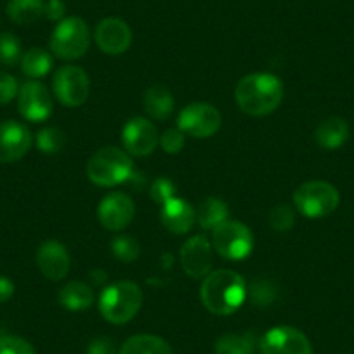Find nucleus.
I'll list each match as a JSON object with an SVG mask.
<instances>
[{
    "label": "nucleus",
    "mask_w": 354,
    "mask_h": 354,
    "mask_svg": "<svg viewBox=\"0 0 354 354\" xmlns=\"http://www.w3.org/2000/svg\"><path fill=\"white\" fill-rule=\"evenodd\" d=\"M238 106L252 117L273 113L283 100V84L270 73H252L241 78L234 91Z\"/></svg>",
    "instance_id": "f257e3e1"
},
{
    "label": "nucleus",
    "mask_w": 354,
    "mask_h": 354,
    "mask_svg": "<svg viewBox=\"0 0 354 354\" xmlns=\"http://www.w3.org/2000/svg\"><path fill=\"white\" fill-rule=\"evenodd\" d=\"M203 306L212 315L227 316L240 309L247 297V285L238 273L230 270H219L209 273L200 290Z\"/></svg>",
    "instance_id": "f03ea898"
},
{
    "label": "nucleus",
    "mask_w": 354,
    "mask_h": 354,
    "mask_svg": "<svg viewBox=\"0 0 354 354\" xmlns=\"http://www.w3.org/2000/svg\"><path fill=\"white\" fill-rule=\"evenodd\" d=\"M142 292L132 281H117L106 287L100 299V311L106 322L124 325L139 313Z\"/></svg>",
    "instance_id": "7ed1b4c3"
},
{
    "label": "nucleus",
    "mask_w": 354,
    "mask_h": 354,
    "mask_svg": "<svg viewBox=\"0 0 354 354\" xmlns=\"http://www.w3.org/2000/svg\"><path fill=\"white\" fill-rule=\"evenodd\" d=\"M134 174V165L132 158L127 151L118 148H103L87 163V176L88 179L97 186H118L122 183L129 181Z\"/></svg>",
    "instance_id": "20e7f679"
},
{
    "label": "nucleus",
    "mask_w": 354,
    "mask_h": 354,
    "mask_svg": "<svg viewBox=\"0 0 354 354\" xmlns=\"http://www.w3.org/2000/svg\"><path fill=\"white\" fill-rule=\"evenodd\" d=\"M294 203L302 216L309 219H322L339 207L340 195L330 183L309 181L299 186L294 193Z\"/></svg>",
    "instance_id": "39448f33"
},
{
    "label": "nucleus",
    "mask_w": 354,
    "mask_h": 354,
    "mask_svg": "<svg viewBox=\"0 0 354 354\" xmlns=\"http://www.w3.org/2000/svg\"><path fill=\"white\" fill-rule=\"evenodd\" d=\"M91 46V32L84 19L71 16L59 21L50 35V49L61 59H78Z\"/></svg>",
    "instance_id": "423d86ee"
},
{
    "label": "nucleus",
    "mask_w": 354,
    "mask_h": 354,
    "mask_svg": "<svg viewBox=\"0 0 354 354\" xmlns=\"http://www.w3.org/2000/svg\"><path fill=\"white\" fill-rule=\"evenodd\" d=\"M212 247L227 261H243L254 247L250 230L238 221H224L212 230Z\"/></svg>",
    "instance_id": "0eeeda50"
},
{
    "label": "nucleus",
    "mask_w": 354,
    "mask_h": 354,
    "mask_svg": "<svg viewBox=\"0 0 354 354\" xmlns=\"http://www.w3.org/2000/svg\"><path fill=\"white\" fill-rule=\"evenodd\" d=\"M53 88L56 97L64 106L77 108L87 101L91 82L82 68L63 66L54 73Z\"/></svg>",
    "instance_id": "6e6552de"
},
{
    "label": "nucleus",
    "mask_w": 354,
    "mask_h": 354,
    "mask_svg": "<svg viewBox=\"0 0 354 354\" xmlns=\"http://www.w3.org/2000/svg\"><path fill=\"white\" fill-rule=\"evenodd\" d=\"M261 354H315L311 342L294 326H277L262 335Z\"/></svg>",
    "instance_id": "1a4fd4ad"
},
{
    "label": "nucleus",
    "mask_w": 354,
    "mask_h": 354,
    "mask_svg": "<svg viewBox=\"0 0 354 354\" xmlns=\"http://www.w3.org/2000/svg\"><path fill=\"white\" fill-rule=\"evenodd\" d=\"M221 113L209 103H193L179 113V129L193 138H210L221 127Z\"/></svg>",
    "instance_id": "9d476101"
},
{
    "label": "nucleus",
    "mask_w": 354,
    "mask_h": 354,
    "mask_svg": "<svg viewBox=\"0 0 354 354\" xmlns=\"http://www.w3.org/2000/svg\"><path fill=\"white\" fill-rule=\"evenodd\" d=\"M18 108L28 122H44L53 115V97L49 88L37 80H28L19 87Z\"/></svg>",
    "instance_id": "9b49d317"
},
{
    "label": "nucleus",
    "mask_w": 354,
    "mask_h": 354,
    "mask_svg": "<svg viewBox=\"0 0 354 354\" xmlns=\"http://www.w3.org/2000/svg\"><path fill=\"white\" fill-rule=\"evenodd\" d=\"M32 132L26 125L16 120L0 124V163H12L21 160L32 146Z\"/></svg>",
    "instance_id": "f8f14e48"
},
{
    "label": "nucleus",
    "mask_w": 354,
    "mask_h": 354,
    "mask_svg": "<svg viewBox=\"0 0 354 354\" xmlns=\"http://www.w3.org/2000/svg\"><path fill=\"white\" fill-rule=\"evenodd\" d=\"M122 141L129 155L148 156L158 145V131L149 120L136 117L125 124L122 131Z\"/></svg>",
    "instance_id": "ddd939ff"
},
{
    "label": "nucleus",
    "mask_w": 354,
    "mask_h": 354,
    "mask_svg": "<svg viewBox=\"0 0 354 354\" xmlns=\"http://www.w3.org/2000/svg\"><path fill=\"white\" fill-rule=\"evenodd\" d=\"M136 207L134 202L129 195L120 192L110 193L104 196L97 209V217L101 224L110 231H120L125 226H129L134 217Z\"/></svg>",
    "instance_id": "4468645a"
},
{
    "label": "nucleus",
    "mask_w": 354,
    "mask_h": 354,
    "mask_svg": "<svg viewBox=\"0 0 354 354\" xmlns=\"http://www.w3.org/2000/svg\"><path fill=\"white\" fill-rule=\"evenodd\" d=\"M179 259L186 274L193 278L207 277L212 268V245L205 236L196 234L183 245Z\"/></svg>",
    "instance_id": "2eb2a0df"
},
{
    "label": "nucleus",
    "mask_w": 354,
    "mask_h": 354,
    "mask_svg": "<svg viewBox=\"0 0 354 354\" xmlns=\"http://www.w3.org/2000/svg\"><path fill=\"white\" fill-rule=\"evenodd\" d=\"M96 42L103 53L110 56L124 54L132 44V32L125 21L118 18H106L97 25Z\"/></svg>",
    "instance_id": "dca6fc26"
},
{
    "label": "nucleus",
    "mask_w": 354,
    "mask_h": 354,
    "mask_svg": "<svg viewBox=\"0 0 354 354\" xmlns=\"http://www.w3.org/2000/svg\"><path fill=\"white\" fill-rule=\"evenodd\" d=\"M37 266L47 280H63L70 271V254L59 241L49 240L37 252Z\"/></svg>",
    "instance_id": "f3484780"
},
{
    "label": "nucleus",
    "mask_w": 354,
    "mask_h": 354,
    "mask_svg": "<svg viewBox=\"0 0 354 354\" xmlns=\"http://www.w3.org/2000/svg\"><path fill=\"white\" fill-rule=\"evenodd\" d=\"M160 217H162L163 226H165L170 233L185 234L188 233L193 227V224H195L196 212L186 200L174 196L169 202L163 203Z\"/></svg>",
    "instance_id": "a211bd4d"
},
{
    "label": "nucleus",
    "mask_w": 354,
    "mask_h": 354,
    "mask_svg": "<svg viewBox=\"0 0 354 354\" xmlns=\"http://www.w3.org/2000/svg\"><path fill=\"white\" fill-rule=\"evenodd\" d=\"M316 142L322 146L323 149H337L347 141L349 138V127L344 118L339 117H330L323 120L322 124L316 127L315 132Z\"/></svg>",
    "instance_id": "6ab92c4d"
},
{
    "label": "nucleus",
    "mask_w": 354,
    "mask_h": 354,
    "mask_svg": "<svg viewBox=\"0 0 354 354\" xmlns=\"http://www.w3.org/2000/svg\"><path fill=\"white\" fill-rule=\"evenodd\" d=\"M145 110L155 120H165L174 111V96L162 84H155L145 94Z\"/></svg>",
    "instance_id": "aec40b11"
},
{
    "label": "nucleus",
    "mask_w": 354,
    "mask_h": 354,
    "mask_svg": "<svg viewBox=\"0 0 354 354\" xmlns=\"http://www.w3.org/2000/svg\"><path fill=\"white\" fill-rule=\"evenodd\" d=\"M59 304L70 311H84L94 302V292L84 281H70L59 290Z\"/></svg>",
    "instance_id": "412c9836"
},
{
    "label": "nucleus",
    "mask_w": 354,
    "mask_h": 354,
    "mask_svg": "<svg viewBox=\"0 0 354 354\" xmlns=\"http://www.w3.org/2000/svg\"><path fill=\"white\" fill-rule=\"evenodd\" d=\"M118 354H174V353H172V347L169 346V342L163 340L162 337L142 333V335H134L131 337V339L125 340L122 349L118 351Z\"/></svg>",
    "instance_id": "4be33fe9"
},
{
    "label": "nucleus",
    "mask_w": 354,
    "mask_h": 354,
    "mask_svg": "<svg viewBox=\"0 0 354 354\" xmlns=\"http://www.w3.org/2000/svg\"><path fill=\"white\" fill-rule=\"evenodd\" d=\"M44 0H9L8 15L18 25H32L44 16Z\"/></svg>",
    "instance_id": "5701e85b"
},
{
    "label": "nucleus",
    "mask_w": 354,
    "mask_h": 354,
    "mask_svg": "<svg viewBox=\"0 0 354 354\" xmlns=\"http://www.w3.org/2000/svg\"><path fill=\"white\" fill-rule=\"evenodd\" d=\"M227 216H230V210L223 200L207 198L205 202H202L198 212H196V221H198L202 230H214L221 223L227 221Z\"/></svg>",
    "instance_id": "b1692460"
},
{
    "label": "nucleus",
    "mask_w": 354,
    "mask_h": 354,
    "mask_svg": "<svg viewBox=\"0 0 354 354\" xmlns=\"http://www.w3.org/2000/svg\"><path fill=\"white\" fill-rule=\"evenodd\" d=\"M21 70L30 78H42L53 70V56L47 50L33 47L21 57Z\"/></svg>",
    "instance_id": "393cba45"
},
{
    "label": "nucleus",
    "mask_w": 354,
    "mask_h": 354,
    "mask_svg": "<svg viewBox=\"0 0 354 354\" xmlns=\"http://www.w3.org/2000/svg\"><path fill=\"white\" fill-rule=\"evenodd\" d=\"M216 354H255V344L252 335H234L227 333L217 339Z\"/></svg>",
    "instance_id": "a878e982"
},
{
    "label": "nucleus",
    "mask_w": 354,
    "mask_h": 354,
    "mask_svg": "<svg viewBox=\"0 0 354 354\" xmlns=\"http://www.w3.org/2000/svg\"><path fill=\"white\" fill-rule=\"evenodd\" d=\"M66 145V136L57 127H46L37 134V146L42 153L54 155L59 153Z\"/></svg>",
    "instance_id": "bb28decb"
},
{
    "label": "nucleus",
    "mask_w": 354,
    "mask_h": 354,
    "mask_svg": "<svg viewBox=\"0 0 354 354\" xmlns=\"http://www.w3.org/2000/svg\"><path fill=\"white\" fill-rule=\"evenodd\" d=\"M21 42L12 33H2L0 35V63L4 66H15L21 61Z\"/></svg>",
    "instance_id": "cd10ccee"
},
{
    "label": "nucleus",
    "mask_w": 354,
    "mask_h": 354,
    "mask_svg": "<svg viewBox=\"0 0 354 354\" xmlns=\"http://www.w3.org/2000/svg\"><path fill=\"white\" fill-rule=\"evenodd\" d=\"M111 250H113L115 257L120 259L122 262H132L139 257L141 254V248H139V243L131 236H117L113 241H111Z\"/></svg>",
    "instance_id": "c85d7f7f"
},
{
    "label": "nucleus",
    "mask_w": 354,
    "mask_h": 354,
    "mask_svg": "<svg viewBox=\"0 0 354 354\" xmlns=\"http://www.w3.org/2000/svg\"><path fill=\"white\" fill-rule=\"evenodd\" d=\"M295 223L294 210L290 209L285 203H280V205L273 207L270 212V226L273 227L278 233H285V231L290 230Z\"/></svg>",
    "instance_id": "c756f323"
},
{
    "label": "nucleus",
    "mask_w": 354,
    "mask_h": 354,
    "mask_svg": "<svg viewBox=\"0 0 354 354\" xmlns=\"http://www.w3.org/2000/svg\"><path fill=\"white\" fill-rule=\"evenodd\" d=\"M0 354H35L28 340L16 335L0 337Z\"/></svg>",
    "instance_id": "7c9ffc66"
},
{
    "label": "nucleus",
    "mask_w": 354,
    "mask_h": 354,
    "mask_svg": "<svg viewBox=\"0 0 354 354\" xmlns=\"http://www.w3.org/2000/svg\"><path fill=\"white\" fill-rule=\"evenodd\" d=\"M149 195H151L153 202L163 205V203L169 202L170 198L176 196V185H174L170 179H167V177H158V179L151 185Z\"/></svg>",
    "instance_id": "2f4dec72"
},
{
    "label": "nucleus",
    "mask_w": 354,
    "mask_h": 354,
    "mask_svg": "<svg viewBox=\"0 0 354 354\" xmlns=\"http://www.w3.org/2000/svg\"><path fill=\"white\" fill-rule=\"evenodd\" d=\"M250 295H252V301H254L257 306H268L271 304V301H273L274 295H277V290H274L271 281L257 280L252 283Z\"/></svg>",
    "instance_id": "473e14b6"
},
{
    "label": "nucleus",
    "mask_w": 354,
    "mask_h": 354,
    "mask_svg": "<svg viewBox=\"0 0 354 354\" xmlns=\"http://www.w3.org/2000/svg\"><path fill=\"white\" fill-rule=\"evenodd\" d=\"M160 145H162L165 153L177 155V153L185 148V132L181 129H169L167 132H163L162 139H160Z\"/></svg>",
    "instance_id": "72a5a7b5"
},
{
    "label": "nucleus",
    "mask_w": 354,
    "mask_h": 354,
    "mask_svg": "<svg viewBox=\"0 0 354 354\" xmlns=\"http://www.w3.org/2000/svg\"><path fill=\"white\" fill-rule=\"evenodd\" d=\"M18 82L12 75L0 71V104H8L18 96Z\"/></svg>",
    "instance_id": "f704fd0d"
},
{
    "label": "nucleus",
    "mask_w": 354,
    "mask_h": 354,
    "mask_svg": "<svg viewBox=\"0 0 354 354\" xmlns=\"http://www.w3.org/2000/svg\"><path fill=\"white\" fill-rule=\"evenodd\" d=\"M87 354H118V351L111 339H108V337H96L88 344Z\"/></svg>",
    "instance_id": "c9c22d12"
},
{
    "label": "nucleus",
    "mask_w": 354,
    "mask_h": 354,
    "mask_svg": "<svg viewBox=\"0 0 354 354\" xmlns=\"http://www.w3.org/2000/svg\"><path fill=\"white\" fill-rule=\"evenodd\" d=\"M64 15H66V8L61 0H49L44 9V16L50 21H63Z\"/></svg>",
    "instance_id": "e433bc0d"
},
{
    "label": "nucleus",
    "mask_w": 354,
    "mask_h": 354,
    "mask_svg": "<svg viewBox=\"0 0 354 354\" xmlns=\"http://www.w3.org/2000/svg\"><path fill=\"white\" fill-rule=\"evenodd\" d=\"M15 295V283L8 277H0V304L8 302Z\"/></svg>",
    "instance_id": "4c0bfd02"
}]
</instances>
